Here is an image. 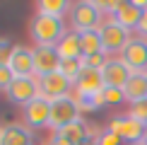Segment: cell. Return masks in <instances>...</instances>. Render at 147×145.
Returning a JSON list of instances; mask_svg holds the SVG:
<instances>
[{
	"label": "cell",
	"mask_w": 147,
	"mask_h": 145,
	"mask_svg": "<svg viewBox=\"0 0 147 145\" xmlns=\"http://www.w3.org/2000/svg\"><path fill=\"white\" fill-rule=\"evenodd\" d=\"M29 34L36 41V46H58L60 39L65 36V27L63 20H58V17L36 12L32 17V24H29Z\"/></svg>",
	"instance_id": "cell-1"
},
{
	"label": "cell",
	"mask_w": 147,
	"mask_h": 145,
	"mask_svg": "<svg viewBox=\"0 0 147 145\" xmlns=\"http://www.w3.org/2000/svg\"><path fill=\"white\" fill-rule=\"evenodd\" d=\"M101 17H104V10L99 7V3H75L70 7V20H72V27L75 32H89V29H101Z\"/></svg>",
	"instance_id": "cell-2"
},
{
	"label": "cell",
	"mask_w": 147,
	"mask_h": 145,
	"mask_svg": "<svg viewBox=\"0 0 147 145\" xmlns=\"http://www.w3.org/2000/svg\"><path fill=\"white\" fill-rule=\"evenodd\" d=\"M7 99L12 102L15 106H27L29 102H34L36 97H41V85H39V77H15L12 85L7 87Z\"/></svg>",
	"instance_id": "cell-3"
},
{
	"label": "cell",
	"mask_w": 147,
	"mask_h": 145,
	"mask_svg": "<svg viewBox=\"0 0 147 145\" xmlns=\"http://www.w3.org/2000/svg\"><path fill=\"white\" fill-rule=\"evenodd\" d=\"M80 119V104L75 97H60V99L51 102V121H48V126L53 128V133L65 128L68 123Z\"/></svg>",
	"instance_id": "cell-4"
},
{
	"label": "cell",
	"mask_w": 147,
	"mask_h": 145,
	"mask_svg": "<svg viewBox=\"0 0 147 145\" xmlns=\"http://www.w3.org/2000/svg\"><path fill=\"white\" fill-rule=\"evenodd\" d=\"M109 128L123 143H130V145H145V140H147V126L135 121L133 116H116Z\"/></svg>",
	"instance_id": "cell-5"
},
{
	"label": "cell",
	"mask_w": 147,
	"mask_h": 145,
	"mask_svg": "<svg viewBox=\"0 0 147 145\" xmlns=\"http://www.w3.org/2000/svg\"><path fill=\"white\" fill-rule=\"evenodd\" d=\"M99 36H101V46H104V53H116V51H123L130 41V32L123 29L116 20H109L101 24L99 29Z\"/></svg>",
	"instance_id": "cell-6"
},
{
	"label": "cell",
	"mask_w": 147,
	"mask_h": 145,
	"mask_svg": "<svg viewBox=\"0 0 147 145\" xmlns=\"http://www.w3.org/2000/svg\"><path fill=\"white\" fill-rule=\"evenodd\" d=\"M121 60L133 72H147V39H142V36L130 39L128 46L121 51Z\"/></svg>",
	"instance_id": "cell-7"
},
{
	"label": "cell",
	"mask_w": 147,
	"mask_h": 145,
	"mask_svg": "<svg viewBox=\"0 0 147 145\" xmlns=\"http://www.w3.org/2000/svg\"><path fill=\"white\" fill-rule=\"evenodd\" d=\"M24 114V123H27V128H44L48 126V121H51V99H46V97H36L34 102H29L27 106L22 109Z\"/></svg>",
	"instance_id": "cell-8"
},
{
	"label": "cell",
	"mask_w": 147,
	"mask_h": 145,
	"mask_svg": "<svg viewBox=\"0 0 147 145\" xmlns=\"http://www.w3.org/2000/svg\"><path fill=\"white\" fill-rule=\"evenodd\" d=\"M60 68V53L56 46H36L34 51V75L46 77Z\"/></svg>",
	"instance_id": "cell-9"
},
{
	"label": "cell",
	"mask_w": 147,
	"mask_h": 145,
	"mask_svg": "<svg viewBox=\"0 0 147 145\" xmlns=\"http://www.w3.org/2000/svg\"><path fill=\"white\" fill-rule=\"evenodd\" d=\"M39 85H41V97H46L51 102L60 99V97H68V92L72 89V80H68L60 70L51 72L46 77H39Z\"/></svg>",
	"instance_id": "cell-10"
},
{
	"label": "cell",
	"mask_w": 147,
	"mask_h": 145,
	"mask_svg": "<svg viewBox=\"0 0 147 145\" xmlns=\"http://www.w3.org/2000/svg\"><path fill=\"white\" fill-rule=\"evenodd\" d=\"M133 70L128 68L121 58H109V63L104 65L101 77H104V87H125V82L130 80Z\"/></svg>",
	"instance_id": "cell-11"
},
{
	"label": "cell",
	"mask_w": 147,
	"mask_h": 145,
	"mask_svg": "<svg viewBox=\"0 0 147 145\" xmlns=\"http://www.w3.org/2000/svg\"><path fill=\"white\" fill-rule=\"evenodd\" d=\"M7 65L17 77H32L34 75V51L27 48V46H15L12 53H10Z\"/></svg>",
	"instance_id": "cell-12"
},
{
	"label": "cell",
	"mask_w": 147,
	"mask_h": 145,
	"mask_svg": "<svg viewBox=\"0 0 147 145\" xmlns=\"http://www.w3.org/2000/svg\"><path fill=\"white\" fill-rule=\"evenodd\" d=\"M72 87L77 89V97H89V94H99L104 89V77L101 70H89L84 68L77 75V80L72 82Z\"/></svg>",
	"instance_id": "cell-13"
},
{
	"label": "cell",
	"mask_w": 147,
	"mask_h": 145,
	"mask_svg": "<svg viewBox=\"0 0 147 145\" xmlns=\"http://www.w3.org/2000/svg\"><path fill=\"white\" fill-rule=\"evenodd\" d=\"M113 20L121 24L123 29H138L140 20H142V7L138 3H118V7L113 12Z\"/></svg>",
	"instance_id": "cell-14"
},
{
	"label": "cell",
	"mask_w": 147,
	"mask_h": 145,
	"mask_svg": "<svg viewBox=\"0 0 147 145\" xmlns=\"http://www.w3.org/2000/svg\"><path fill=\"white\" fill-rule=\"evenodd\" d=\"M60 138H65L68 143H72V145H80V143H84V140H89V138H94L96 133H94V128L87 123V121H82V119H77V121H72V123H68L65 128H60V131H56Z\"/></svg>",
	"instance_id": "cell-15"
},
{
	"label": "cell",
	"mask_w": 147,
	"mask_h": 145,
	"mask_svg": "<svg viewBox=\"0 0 147 145\" xmlns=\"http://www.w3.org/2000/svg\"><path fill=\"white\" fill-rule=\"evenodd\" d=\"M0 145H34V136L27 126L22 123H10L3 128Z\"/></svg>",
	"instance_id": "cell-16"
},
{
	"label": "cell",
	"mask_w": 147,
	"mask_h": 145,
	"mask_svg": "<svg viewBox=\"0 0 147 145\" xmlns=\"http://www.w3.org/2000/svg\"><path fill=\"white\" fill-rule=\"evenodd\" d=\"M123 92H125V99L130 102V104L147 102V77H145V72H133L130 80L125 82Z\"/></svg>",
	"instance_id": "cell-17"
},
{
	"label": "cell",
	"mask_w": 147,
	"mask_h": 145,
	"mask_svg": "<svg viewBox=\"0 0 147 145\" xmlns=\"http://www.w3.org/2000/svg\"><path fill=\"white\" fill-rule=\"evenodd\" d=\"M60 58H82V46H80V32H65V36L60 39V44L56 46Z\"/></svg>",
	"instance_id": "cell-18"
},
{
	"label": "cell",
	"mask_w": 147,
	"mask_h": 145,
	"mask_svg": "<svg viewBox=\"0 0 147 145\" xmlns=\"http://www.w3.org/2000/svg\"><path fill=\"white\" fill-rule=\"evenodd\" d=\"M80 46H82V56H92V53H104L99 29H89V32H80Z\"/></svg>",
	"instance_id": "cell-19"
},
{
	"label": "cell",
	"mask_w": 147,
	"mask_h": 145,
	"mask_svg": "<svg viewBox=\"0 0 147 145\" xmlns=\"http://www.w3.org/2000/svg\"><path fill=\"white\" fill-rule=\"evenodd\" d=\"M72 7V5L68 3V0H41L39 3V12L41 15H48V17H63L65 12H68Z\"/></svg>",
	"instance_id": "cell-20"
},
{
	"label": "cell",
	"mask_w": 147,
	"mask_h": 145,
	"mask_svg": "<svg viewBox=\"0 0 147 145\" xmlns=\"http://www.w3.org/2000/svg\"><path fill=\"white\" fill-rule=\"evenodd\" d=\"M60 72H63L68 80L75 82L77 80V75L84 70V65H82V58H60Z\"/></svg>",
	"instance_id": "cell-21"
},
{
	"label": "cell",
	"mask_w": 147,
	"mask_h": 145,
	"mask_svg": "<svg viewBox=\"0 0 147 145\" xmlns=\"http://www.w3.org/2000/svg\"><path fill=\"white\" fill-rule=\"evenodd\" d=\"M109 63L106 53H92V56H82V65L89 70H104V65Z\"/></svg>",
	"instance_id": "cell-22"
},
{
	"label": "cell",
	"mask_w": 147,
	"mask_h": 145,
	"mask_svg": "<svg viewBox=\"0 0 147 145\" xmlns=\"http://www.w3.org/2000/svg\"><path fill=\"white\" fill-rule=\"evenodd\" d=\"M104 99H106V104H121V102H125V92L121 87H104Z\"/></svg>",
	"instance_id": "cell-23"
},
{
	"label": "cell",
	"mask_w": 147,
	"mask_h": 145,
	"mask_svg": "<svg viewBox=\"0 0 147 145\" xmlns=\"http://www.w3.org/2000/svg\"><path fill=\"white\" fill-rule=\"evenodd\" d=\"M15 72L10 70V65L7 63H0V89H3V92H7V87L12 85V80H15Z\"/></svg>",
	"instance_id": "cell-24"
},
{
	"label": "cell",
	"mask_w": 147,
	"mask_h": 145,
	"mask_svg": "<svg viewBox=\"0 0 147 145\" xmlns=\"http://www.w3.org/2000/svg\"><path fill=\"white\" fill-rule=\"evenodd\" d=\"M130 114L128 116H133L135 121H140V123L147 126V102H138V104H130Z\"/></svg>",
	"instance_id": "cell-25"
},
{
	"label": "cell",
	"mask_w": 147,
	"mask_h": 145,
	"mask_svg": "<svg viewBox=\"0 0 147 145\" xmlns=\"http://www.w3.org/2000/svg\"><path fill=\"white\" fill-rule=\"evenodd\" d=\"M96 140H99V145H121L123 140H121L118 136L111 131V128H106V131H99V136H96Z\"/></svg>",
	"instance_id": "cell-26"
},
{
	"label": "cell",
	"mask_w": 147,
	"mask_h": 145,
	"mask_svg": "<svg viewBox=\"0 0 147 145\" xmlns=\"http://www.w3.org/2000/svg\"><path fill=\"white\" fill-rule=\"evenodd\" d=\"M12 48H15V44H12L7 36H0V63H7V60H10Z\"/></svg>",
	"instance_id": "cell-27"
},
{
	"label": "cell",
	"mask_w": 147,
	"mask_h": 145,
	"mask_svg": "<svg viewBox=\"0 0 147 145\" xmlns=\"http://www.w3.org/2000/svg\"><path fill=\"white\" fill-rule=\"evenodd\" d=\"M135 32L142 34V39H147V5H145V10H142V20H140V24H138Z\"/></svg>",
	"instance_id": "cell-28"
},
{
	"label": "cell",
	"mask_w": 147,
	"mask_h": 145,
	"mask_svg": "<svg viewBox=\"0 0 147 145\" xmlns=\"http://www.w3.org/2000/svg\"><path fill=\"white\" fill-rule=\"evenodd\" d=\"M46 145H72V143H68L65 138H60L58 133H53V136H51V140H48Z\"/></svg>",
	"instance_id": "cell-29"
},
{
	"label": "cell",
	"mask_w": 147,
	"mask_h": 145,
	"mask_svg": "<svg viewBox=\"0 0 147 145\" xmlns=\"http://www.w3.org/2000/svg\"><path fill=\"white\" fill-rule=\"evenodd\" d=\"M99 136V133H96ZM96 136L94 138H89V140H84V143H80V145H99V140H96Z\"/></svg>",
	"instance_id": "cell-30"
},
{
	"label": "cell",
	"mask_w": 147,
	"mask_h": 145,
	"mask_svg": "<svg viewBox=\"0 0 147 145\" xmlns=\"http://www.w3.org/2000/svg\"><path fill=\"white\" fill-rule=\"evenodd\" d=\"M0 138H3V128H0Z\"/></svg>",
	"instance_id": "cell-31"
},
{
	"label": "cell",
	"mask_w": 147,
	"mask_h": 145,
	"mask_svg": "<svg viewBox=\"0 0 147 145\" xmlns=\"http://www.w3.org/2000/svg\"><path fill=\"white\" fill-rule=\"evenodd\" d=\"M145 77H147V72H145Z\"/></svg>",
	"instance_id": "cell-32"
},
{
	"label": "cell",
	"mask_w": 147,
	"mask_h": 145,
	"mask_svg": "<svg viewBox=\"0 0 147 145\" xmlns=\"http://www.w3.org/2000/svg\"><path fill=\"white\" fill-rule=\"evenodd\" d=\"M145 145H147V140H145Z\"/></svg>",
	"instance_id": "cell-33"
}]
</instances>
